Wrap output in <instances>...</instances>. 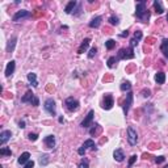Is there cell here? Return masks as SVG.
Returning <instances> with one entry per match:
<instances>
[{
    "instance_id": "e575fe53",
    "label": "cell",
    "mask_w": 168,
    "mask_h": 168,
    "mask_svg": "<svg viewBox=\"0 0 168 168\" xmlns=\"http://www.w3.org/2000/svg\"><path fill=\"white\" fill-rule=\"evenodd\" d=\"M164 160H166V158H164L163 155H160V156H156V158H155V163L156 164H160V163H163Z\"/></svg>"
},
{
    "instance_id": "277c9868",
    "label": "cell",
    "mask_w": 168,
    "mask_h": 168,
    "mask_svg": "<svg viewBox=\"0 0 168 168\" xmlns=\"http://www.w3.org/2000/svg\"><path fill=\"white\" fill-rule=\"evenodd\" d=\"M134 58V49L130 47L129 46L127 49H121L118 51V57H117V59H131Z\"/></svg>"
},
{
    "instance_id": "6da1fadb",
    "label": "cell",
    "mask_w": 168,
    "mask_h": 168,
    "mask_svg": "<svg viewBox=\"0 0 168 168\" xmlns=\"http://www.w3.org/2000/svg\"><path fill=\"white\" fill-rule=\"evenodd\" d=\"M135 17L142 23H147L148 21L150 12L147 9V5H146V0H141V2L137 3V5H135Z\"/></svg>"
},
{
    "instance_id": "f546056e",
    "label": "cell",
    "mask_w": 168,
    "mask_h": 168,
    "mask_svg": "<svg viewBox=\"0 0 168 168\" xmlns=\"http://www.w3.org/2000/svg\"><path fill=\"white\" fill-rule=\"evenodd\" d=\"M93 126H95V127H92L91 130H89V134H91V135H96V134H97L99 131H100V125H99V124H95Z\"/></svg>"
},
{
    "instance_id": "9c48e42d",
    "label": "cell",
    "mask_w": 168,
    "mask_h": 168,
    "mask_svg": "<svg viewBox=\"0 0 168 168\" xmlns=\"http://www.w3.org/2000/svg\"><path fill=\"white\" fill-rule=\"evenodd\" d=\"M113 105H114L113 96H112V95H105V96H104V101H102V105H101L102 109L109 110V109L113 108Z\"/></svg>"
},
{
    "instance_id": "cb8c5ba5",
    "label": "cell",
    "mask_w": 168,
    "mask_h": 168,
    "mask_svg": "<svg viewBox=\"0 0 168 168\" xmlns=\"http://www.w3.org/2000/svg\"><path fill=\"white\" fill-rule=\"evenodd\" d=\"M84 147L87 148V147H89V148H92L93 150V151H96V150H97V147H96V145H95V141L93 139H87V141L84 142Z\"/></svg>"
},
{
    "instance_id": "7bdbcfd3",
    "label": "cell",
    "mask_w": 168,
    "mask_h": 168,
    "mask_svg": "<svg viewBox=\"0 0 168 168\" xmlns=\"http://www.w3.org/2000/svg\"><path fill=\"white\" fill-rule=\"evenodd\" d=\"M59 122H60V124H63V122H64V120H63V117H59Z\"/></svg>"
},
{
    "instance_id": "484cf974",
    "label": "cell",
    "mask_w": 168,
    "mask_h": 168,
    "mask_svg": "<svg viewBox=\"0 0 168 168\" xmlns=\"http://www.w3.org/2000/svg\"><path fill=\"white\" fill-rule=\"evenodd\" d=\"M0 155L2 156H11L12 155V151H11V148H8V147H3V148H0Z\"/></svg>"
},
{
    "instance_id": "ee69618b",
    "label": "cell",
    "mask_w": 168,
    "mask_h": 168,
    "mask_svg": "<svg viewBox=\"0 0 168 168\" xmlns=\"http://www.w3.org/2000/svg\"><path fill=\"white\" fill-rule=\"evenodd\" d=\"M166 19H167V21H168V12H167V17H166Z\"/></svg>"
},
{
    "instance_id": "52a82bcc",
    "label": "cell",
    "mask_w": 168,
    "mask_h": 168,
    "mask_svg": "<svg viewBox=\"0 0 168 168\" xmlns=\"http://www.w3.org/2000/svg\"><path fill=\"white\" fill-rule=\"evenodd\" d=\"M133 105V92H127L126 93V99H125L124 104H122V109H124V114L125 116H127L129 113V109H130V106Z\"/></svg>"
},
{
    "instance_id": "ffe728a7",
    "label": "cell",
    "mask_w": 168,
    "mask_h": 168,
    "mask_svg": "<svg viewBox=\"0 0 168 168\" xmlns=\"http://www.w3.org/2000/svg\"><path fill=\"white\" fill-rule=\"evenodd\" d=\"M76 5H78V3L75 2V0H72V2H70L69 4L66 5V8H64V12H66L67 15H70V13H72V11L76 8Z\"/></svg>"
},
{
    "instance_id": "e0dca14e",
    "label": "cell",
    "mask_w": 168,
    "mask_h": 168,
    "mask_svg": "<svg viewBox=\"0 0 168 168\" xmlns=\"http://www.w3.org/2000/svg\"><path fill=\"white\" fill-rule=\"evenodd\" d=\"M29 158H30V154L28 151L23 152L21 155L19 156V159H17V162H19V164H26L28 162H29Z\"/></svg>"
},
{
    "instance_id": "d4e9b609",
    "label": "cell",
    "mask_w": 168,
    "mask_h": 168,
    "mask_svg": "<svg viewBox=\"0 0 168 168\" xmlns=\"http://www.w3.org/2000/svg\"><path fill=\"white\" fill-rule=\"evenodd\" d=\"M121 91L122 92H130V89H131V84H130V81H124L122 84H121Z\"/></svg>"
},
{
    "instance_id": "ba28073f",
    "label": "cell",
    "mask_w": 168,
    "mask_h": 168,
    "mask_svg": "<svg viewBox=\"0 0 168 168\" xmlns=\"http://www.w3.org/2000/svg\"><path fill=\"white\" fill-rule=\"evenodd\" d=\"M32 16V13L29 12V11H25V9H21V11H17V12L13 15V21L15 23H17V21L23 20V19H29V17Z\"/></svg>"
},
{
    "instance_id": "b9f144b4",
    "label": "cell",
    "mask_w": 168,
    "mask_h": 168,
    "mask_svg": "<svg viewBox=\"0 0 168 168\" xmlns=\"http://www.w3.org/2000/svg\"><path fill=\"white\" fill-rule=\"evenodd\" d=\"M19 127H21V129L26 127V126H25V121H20V122H19Z\"/></svg>"
},
{
    "instance_id": "f1b7e54d",
    "label": "cell",
    "mask_w": 168,
    "mask_h": 168,
    "mask_svg": "<svg viewBox=\"0 0 168 168\" xmlns=\"http://www.w3.org/2000/svg\"><path fill=\"white\" fill-rule=\"evenodd\" d=\"M114 46H116V41H114V40H108L105 42V47L108 50H112Z\"/></svg>"
},
{
    "instance_id": "60d3db41",
    "label": "cell",
    "mask_w": 168,
    "mask_h": 168,
    "mask_svg": "<svg viewBox=\"0 0 168 168\" xmlns=\"http://www.w3.org/2000/svg\"><path fill=\"white\" fill-rule=\"evenodd\" d=\"M127 35H129V30H124V33H121V34H120V37H121V38H124V37H127Z\"/></svg>"
},
{
    "instance_id": "30bf717a",
    "label": "cell",
    "mask_w": 168,
    "mask_h": 168,
    "mask_svg": "<svg viewBox=\"0 0 168 168\" xmlns=\"http://www.w3.org/2000/svg\"><path fill=\"white\" fill-rule=\"evenodd\" d=\"M93 116H95V110H89L88 114H87V117L81 121V124H80V126L81 127H89L91 126V124H92V121H93Z\"/></svg>"
},
{
    "instance_id": "4316f807",
    "label": "cell",
    "mask_w": 168,
    "mask_h": 168,
    "mask_svg": "<svg viewBox=\"0 0 168 168\" xmlns=\"http://www.w3.org/2000/svg\"><path fill=\"white\" fill-rule=\"evenodd\" d=\"M47 163H49V155L44 154V155L40 158V164L41 166H47Z\"/></svg>"
},
{
    "instance_id": "7c38bea8",
    "label": "cell",
    "mask_w": 168,
    "mask_h": 168,
    "mask_svg": "<svg viewBox=\"0 0 168 168\" xmlns=\"http://www.w3.org/2000/svg\"><path fill=\"white\" fill-rule=\"evenodd\" d=\"M15 69H16V62H15V60H11V62H8V64H7V69H5V76L9 78L11 75L15 72Z\"/></svg>"
},
{
    "instance_id": "d6986e66",
    "label": "cell",
    "mask_w": 168,
    "mask_h": 168,
    "mask_svg": "<svg viewBox=\"0 0 168 168\" xmlns=\"http://www.w3.org/2000/svg\"><path fill=\"white\" fill-rule=\"evenodd\" d=\"M101 21H102V17L101 16L93 17V19L89 21V28H99L100 24H101Z\"/></svg>"
},
{
    "instance_id": "8fae6325",
    "label": "cell",
    "mask_w": 168,
    "mask_h": 168,
    "mask_svg": "<svg viewBox=\"0 0 168 168\" xmlns=\"http://www.w3.org/2000/svg\"><path fill=\"white\" fill-rule=\"evenodd\" d=\"M11 137H12L11 130H3L2 133H0V145H5L7 142L9 141Z\"/></svg>"
},
{
    "instance_id": "83f0119b",
    "label": "cell",
    "mask_w": 168,
    "mask_h": 168,
    "mask_svg": "<svg viewBox=\"0 0 168 168\" xmlns=\"http://www.w3.org/2000/svg\"><path fill=\"white\" fill-rule=\"evenodd\" d=\"M118 23H120V19L117 16H114V15H112L109 17V24L110 25H118Z\"/></svg>"
},
{
    "instance_id": "d6a6232c",
    "label": "cell",
    "mask_w": 168,
    "mask_h": 168,
    "mask_svg": "<svg viewBox=\"0 0 168 168\" xmlns=\"http://www.w3.org/2000/svg\"><path fill=\"white\" fill-rule=\"evenodd\" d=\"M96 53H97V49H96V47H92L91 50H89V53H88V58L92 59V58H93V57L96 55Z\"/></svg>"
},
{
    "instance_id": "5b68a950",
    "label": "cell",
    "mask_w": 168,
    "mask_h": 168,
    "mask_svg": "<svg viewBox=\"0 0 168 168\" xmlns=\"http://www.w3.org/2000/svg\"><path fill=\"white\" fill-rule=\"evenodd\" d=\"M64 105H66L67 110H70V112H76L79 109V101L74 97H67L66 101H64Z\"/></svg>"
},
{
    "instance_id": "d590c367",
    "label": "cell",
    "mask_w": 168,
    "mask_h": 168,
    "mask_svg": "<svg viewBox=\"0 0 168 168\" xmlns=\"http://www.w3.org/2000/svg\"><path fill=\"white\" fill-rule=\"evenodd\" d=\"M28 138H29L30 141H37V139H38V135L34 134V133H30L29 135H28Z\"/></svg>"
},
{
    "instance_id": "74e56055",
    "label": "cell",
    "mask_w": 168,
    "mask_h": 168,
    "mask_svg": "<svg viewBox=\"0 0 168 168\" xmlns=\"http://www.w3.org/2000/svg\"><path fill=\"white\" fill-rule=\"evenodd\" d=\"M150 95H151L150 89H143V91H142V96H143V97H148Z\"/></svg>"
},
{
    "instance_id": "f6af8a7d",
    "label": "cell",
    "mask_w": 168,
    "mask_h": 168,
    "mask_svg": "<svg viewBox=\"0 0 168 168\" xmlns=\"http://www.w3.org/2000/svg\"><path fill=\"white\" fill-rule=\"evenodd\" d=\"M163 168H168V164H167V166H164V167H163Z\"/></svg>"
},
{
    "instance_id": "2e32d148",
    "label": "cell",
    "mask_w": 168,
    "mask_h": 168,
    "mask_svg": "<svg viewBox=\"0 0 168 168\" xmlns=\"http://www.w3.org/2000/svg\"><path fill=\"white\" fill-rule=\"evenodd\" d=\"M155 81L158 84H164L166 83V74H164L163 71H158V72L155 74Z\"/></svg>"
},
{
    "instance_id": "4fadbf2b",
    "label": "cell",
    "mask_w": 168,
    "mask_h": 168,
    "mask_svg": "<svg viewBox=\"0 0 168 168\" xmlns=\"http://www.w3.org/2000/svg\"><path fill=\"white\" fill-rule=\"evenodd\" d=\"M45 145L47 148H54L55 147V137L54 135H47L45 139H44Z\"/></svg>"
},
{
    "instance_id": "1f68e13d",
    "label": "cell",
    "mask_w": 168,
    "mask_h": 168,
    "mask_svg": "<svg viewBox=\"0 0 168 168\" xmlns=\"http://www.w3.org/2000/svg\"><path fill=\"white\" fill-rule=\"evenodd\" d=\"M117 60H118V59H117L116 57H110V58L108 59V62H106V63H108V67H109V69H112V67L114 66V63H116Z\"/></svg>"
},
{
    "instance_id": "ac0fdd59",
    "label": "cell",
    "mask_w": 168,
    "mask_h": 168,
    "mask_svg": "<svg viewBox=\"0 0 168 168\" xmlns=\"http://www.w3.org/2000/svg\"><path fill=\"white\" fill-rule=\"evenodd\" d=\"M160 50H162L163 55L168 59V38H164L162 41V44H160Z\"/></svg>"
},
{
    "instance_id": "8d00e7d4",
    "label": "cell",
    "mask_w": 168,
    "mask_h": 168,
    "mask_svg": "<svg viewBox=\"0 0 168 168\" xmlns=\"http://www.w3.org/2000/svg\"><path fill=\"white\" fill-rule=\"evenodd\" d=\"M137 45H138V40H135V38H131V40H130V47L134 49Z\"/></svg>"
},
{
    "instance_id": "5bb4252c",
    "label": "cell",
    "mask_w": 168,
    "mask_h": 168,
    "mask_svg": "<svg viewBox=\"0 0 168 168\" xmlns=\"http://www.w3.org/2000/svg\"><path fill=\"white\" fill-rule=\"evenodd\" d=\"M113 158H114V160L121 163V162H124V159H125V154L121 148H117V150H114V152H113Z\"/></svg>"
},
{
    "instance_id": "3957f363",
    "label": "cell",
    "mask_w": 168,
    "mask_h": 168,
    "mask_svg": "<svg viewBox=\"0 0 168 168\" xmlns=\"http://www.w3.org/2000/svg\"><path fill=\"white\" fill-rule=\"evenodd\" d=\"M44 108H45L46 112H47V113L50 114V116H53V117L57 116V106H55V101H54V99H51V97L46 99Z\"/></svg>"
},
{
    "instance_id": "7402d4cb",
    "label": "cell",
    "mask_w": 168,
    "mask_h": 168,
    "mask_svg": "<svg viewBox=\"0 0 168 168\" xmlns=\"http://www.w3.org/2000/svg\"><path fill=\"white\" fill-rule=\"evenodd\" d=\"M154 8H155V12L158 13V15H162V13L164 12L163 4H162V2H159V0H155V2H154Z\"/></svg>"
},
{
    "instance_id": "44dd1931",
    "label": "cell",
    "mask_w": 168,
    "mask_h": 168,
    "mask_svg": "<svg viewBox=\"0 0 168 168\" xmlns=\"http://www.w3.org/2000/svg\"><path fill=\"white\" fill-rule=\"evenodd\" d=\"M28 80H29V83L33 85V87H38L37 75H35L34 72H29V74H28Z\"/></svg>"
},
{
    "instance_id": "4dcf8cb0",
    "label": "cell",
    "mask_w": 168,
    "mask_h": 168,
    "mask_svg": "<svg viewBox=\"0 0 168 168\" xmlns=\"http://www.w3.org/2000/svg\"><path fill=\"white\" fill-rule=\"evenodd\" d=\"M89 167V162H88V160L87 159H81L80 160V162H79V168H88Z\"/></svg>"
},
{
    "instance_id": "9a60e30c",
    "label": "cell",
    "mask_w": 168,
    "mask_h": 168,
    "mask_svg": "<svg viewBox=\"0 0 168 168\" xmlns=\"http://www.w3.org/2000/svg\"><path fill=\"white\" fill-rule=\"evenodd\" d=\"M89 42H91V38H85V40H83V42H81V45L79 46V49H78V54H83V53L85 51V50L88 49Z\"/></svg>"
},
{
    "instance_id": "836d02e7",
    "label": "cell",
    "mask_w": 168,
    "mask_h": 168,
    "mask_svg": "<svg viewBox=\"0 0 168 168\" xmlns=\"http://www.w3.org/2000/svg\"><path fill=\"white\" fill-rule=\"evenodd\" d=\"M135 160H137V155H133V156H131V158H130V159H129V163H127V167H129V168H131V167H133V164L135 163Z\"/></svg>"
},
{
    "instance_id": "f35d334b",
    "label": "cell",
    "mask_w": 168,
    "mask_h": 168,
    "mask_svg": "<svg viewBox=\"0 0 168 168\" xmlns=\"http://www.w3.org/2000/svg\"><path fill=\"white\" fill-rule=\"evenodd\" d=\"M33 167H34V162H33V160H29V162L24 166V168H33Z\"/></svg>"
},
{
    "instance_id": "8992f818",
    "label": "cell",
    "mask_w": 168,
    "mask_h": 168,
    "mask_svg": "<svg viewBox=\"0 0 168 168\" xmlns=\"http://www.w3.org/2000/svg\"><path fill=\"white\" fill-rule=\"evenodd\" d=\"M127 142L130 146H135L138 142V134L131 126L127 127Z\"/></svg>"
},
{
    "instance_id": "603a6c76",
    "label": "cell",
    "mask_w": 168,
    "mask_h": 168,
    "mask_svg": "<svg viewBox=\"0 0 168 168\" xmlns=\"http://www.w3.org/2000/svg\"><path fill=\"white\" fill-rule=\"evenodd\" d=\"M16 41H17V37H12L8 41V45H7V51L8 53L13 51V49H15V46H16Z\"/></svg>"
},
{
    "instance_id": "ab89813d",
    "label": "cell",
    "mask_w": 168,
    "mask_h": 168,
    "mask_svg": "<svg viewBox=\"0 0 168 168\" xmlns=\"http://www.w3.org/2000/svg\"><path fill=\"white\" fill-rule=\"evenodd\" d=\"M78 154H79L80 156H83V155H84V154H85V147H84V146H81V147H80L79 150H78Z\"/></svg>"
},
{
    "instance_id": "7a4b0ae2",
    "label": "cell",
    "mask_w": 168,
    "mask_h": 168,
    "mask_svg": "<svg viewBox=\"0 0 168 168\" xmlns=\"http://www.w3.org/2000/svg\"><path fill=\"white\" fill-rule=\"evenodd\" d=\"M21 102H24V104H30V105H34V106L40 105V100H38V97H35V95L30 91V89L23 96V97H21Z\"/></svg>"
}]
</instances>
